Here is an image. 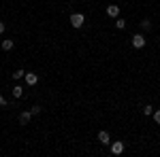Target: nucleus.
<instances>
[{
  "instance_id": "3",
  "label": "nucleus",
  "mask_w": 160,
  "mask_h": 157,
  "mask_svg": "<svg viewBox=\"0 0 160 157\" xmlns=\"http://www.w3.org/2000/svg\"><path fill=\"white\" fill-rule=\"evenodd\" d=\"M98 142H100V145H109V142H111V136H109V132H107V130L98 132Z\"/></svg>"
},
{
  "instance_id": "17",
  "label": "nucleus",
  "mask_w": 160,
  "mask_h": 157,
  "mask_svg": "<svg viewBox=\"0 0 160 157\" xmlns=\"http://www.w3.org/2000/svg\"><path fill=\"white\" fill-rule=\"evenodd\" d=\"M0 106H7V100H4L2 96H0Z\"/></svg>"
},
{
  "instance_id": "13",
  "label": "nucleus",
  "mask_w": 160,
  "mask_h": 157,
  "mask_svg": "<svg viewBox=\"0 0 160 157\" xmlns=\"http://www.w3.org/2000/svg\"><path fill=\"white\" fill-rule=\"evenodd\" d=\"M143 115H154V106L145 104V106H143Z\"/></svg>"
},
{
  "instance_id": "11",
  "label": "nucleus",
  "mask_w": 160,
  "mask_h": 157,
  "mask_svg": "<svg viewBox=\"0 0 160 157\" xmlns=\"http://www.w3.org/2000/svg\"><path fill=\"white\" fill-rule=\"evenodd\" d=\"M24 76H26V72H24V70H22V68L13 72V79H15V81H19V79H24Z\"/></svg>"
},
{
  "instance_id": "12",
  "label": "nucleus",
  "mask_w": 160,
  "mask_h": 157,
  "mask_svg": "<svg viewBox=\"0 0 160 157\" xmlns=\"http://www.w3.org/2000/svg\"><path fill=\"white\" fill-rule=\"evenodd\" d=\"M141 28H143V30H152V21H149V19H143V21H141Z\"/></svg>"
},
{
  "instance_id": "15",
  "label": "nucleus",
  "mask_w": 160,
  "mask_h": 157,
  "mask_svg": "<svg viewBox=\"0 0 160 157\" xmlns=\"http://www.w3.org/2000/svg\"><path fill=\"white\" fill-rule=\"evenodd\" d=\"M154 121L160 125V110H154Z\"/></svg>"
},
{
  "instance_id": "5",
  "label": "nucleus",
  "mask_w": 160,
  "mask_h": 157,
  "mask_svg": "<svg viewBox=\"0 0 160 157\" xmlns=\"http://www.w3.org/2000/svg\"><path fill=\"white\" fill-rule=\"evenodd\" d=\"M111 153H113V155L124 153V142H111Z\"/></svg>"
},
{
  "instance_id": "6",
  "label": "nucleus",
  "mask_w": 160,
  "mask_h": 157,
  "mask_svg": "<svg viewBox=\"0 0 160 157\" xmlns=\"http://www.w3.org/2000/svg\"><path fill=\"white\" fill-rule=\"evenodd\" d=\"M30 119H32V110H24V113L19 115V123H22V125H26Z\"/></svg>"
},
{
  "instance_id": "2",
  "label": "nucleus",
  "mask_w": 160,
  "mask_h": 157,
  "mask_svg": "<svg viewBox=\"0 0 160 157\" xmlns=\"http://www.w3.org/2000/svg\"><path fill=\"white\" fill-rule=\"evenodd\" d=\"M132 47L143 49L145 47V36H143V34H135V36H132Z\"/></svg>"
},
{
  "instance_id": "7",
  "label": "nucleus",
  "mask_w": 160,
  "mask_h": 157,
  "mask_svg": "<svg viewBox=\"0 0 160 157\" xmlns=\"http://www.w3.org/2000/svg\"><path fill=\"white\" fill-rule=\"evenodd\" d=\"M107 15H109V17H118V15H120V7L109 4V7H107Z\"/></svg>"
},
{
  "instance_id": "16",
  "label": "nucleus",
  "mask_w": 160,
  "mask_h": 157,
  "mask_svg": "<svg viewBox=\"0 0 160 157\" xmlns=\"http://www.w3.org/2000/svg\"><path fill=\"white\" fill-rule=\"evenodd\" d=\"M4 30H7V24H4V21H0V34H2Z\"/></svg>"
},
{
  "instance_id": "1",
  "label": "nucleus",
  "mask_w": 160,
  "mask_h": 157,
  "mask_svg": "<svg viewBox=\"0 0 160 157\" xmlns=\"http://www.w3.org/2000/svg\"><path fill=\"white\" fill-rule=\"evenodd\" d=\"M83 24H86V17H83L81 13H73V15H71V25H73L75 30L83 28Z\"/></svg>"
},
{
  "instance_id": "8",
  "label": "nucleus",
  "mask_w": 160,
  "mask_h": 157,
  "mask_svg": "<svg viewBox=\"0 0 160 157\" xmlns=\"http://www.w3.org/2000/svg\"><path fill=\"white\" fill-rule=\"evenodd\" d=\"M0 47H2V51H11V49L15 47V43L7 38V40H2V43H0Z\"/></svg>"
},
{
  "instance_id": "14",
  "label": "nucleus",
  "mask_w": 160,
  "mask_h": 157,
  "mask_svg": "<svg viewBox=\"0 0 160 157\" xmlns=\"http://www.w3.org/2000/svg\"><path fill=\"white\" fill-rule=\"evenodd\" d=\"M30 110H32V115H41V110H43V109H41V106H32Z\"/></svg>"
},
{
  "instance_id": "10",
  "label": "nucleus",
  "mask_w": 160,
  "mask_h": 157,
  "mask_svg": "<svg viewBox=\"0 0 160 157\" xmlns=\"http://www.w3.org/2000/svg\"><path fill=\"white\" fill-rule=\"evenodd\" d=\"M13 96H15V98H22V96H24V89H22L19 85H15V87H13Z\"/></svg>"
},
{
  "instance_id": "4",
  "label": "nucleus",
  "mask_w": 160,
  "mask_h": 157,
  "mask_svg": "<svg viewBox=\"0 0 160 157\" xmlns=\"http://www.w3.org/2000/svg\"><path fill=\"white\" fill-rule=\"evenodd\" d=\"M24 81H26L28 85H37V83H38V74H34V72H26Z\"/></svg>"
},
{
  "instance_id": "9",
  "label": "nucleus",
  "mask_w": 160,
  "mask_h": 157,
  "mask_svg": "<svg viewBox=\"0 0 160 157\" xmlns=\"http://www.w3.org/2000/svg\"><path fill=\"white\" fill-rule=\"evenodd\" d=\"M115 28H118V30H124V28H126V19L118 17V19H115Z\"/></svg>"
}]
</instances>
